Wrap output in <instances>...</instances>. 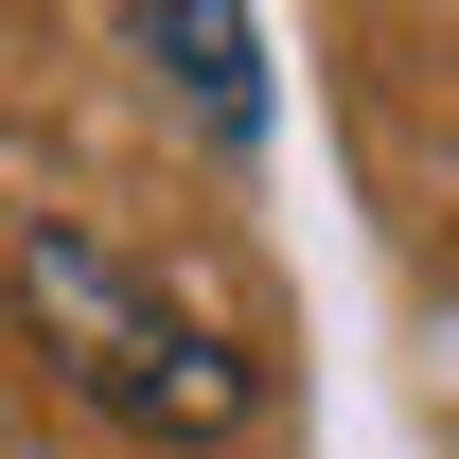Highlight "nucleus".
<instances>
[{"instance_id":"obj_1","label":"nucleus","mask_w":459,"mask_h":459,"mask_svg":"<svg viewBox=\"0 0 459 459\" xmlns=\"http://www.w3.org/2000/svg\"><path fill=\"white\" fill-rule=\"evenodd\" d=\"M18 318H36V353L107 406L124 442H230V424L265 406V371H247L177 283H142L107 230H18Z\"/></svg>"},{"instance_id":"obj_2","label":"nucleus","mask_w":459,"mask_h":459,"mask_svg":"<svg viewBox=\"0 0 459 459\" xmlns=\"http://www.w3.org/2000/svg\"><path fill=\"white\" fill-rule=\"evenodd\" d=\"M142 54L160 71H195V107H212V142H247V124H265V36H247V18H230V0H160V18H142Z\"/></svg>"}]
</instances>
